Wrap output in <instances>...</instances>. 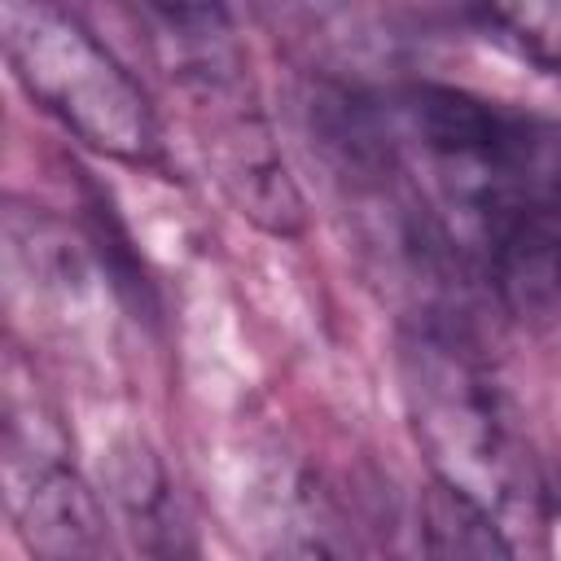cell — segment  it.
Instances as JSON below:
<instances>
[{"instance_id": "1", "label": "cell", "mask_w": 561, "mask_h": 561, "mask_svg": "<svg viewBox=\"0 0 561 561\" xmlns=\"http://www.w3.org/2000/svg\"><path fill=\"white\" fill-rule=\"evenodd\" d=\"M4 57L26 96L83 145L140 162L153 149V114L110 48L57 0H0Z\"/></svg>"}, {"instance_id": "2", "label": "cell", "mask_w": 561, "mask_h": 561, "mask_svg": "<svg viewBox=\"0 0 561 561\" xmlns=\"http://www.w3.org/2000/svg\"><path fill=\"white\" fill-rule=\"evenodd\" d=\"M408 403L434 478L469 491L495 517L539 500L535 465L482 368L443 337L408 346Z\"/></svg>"}, {"instance_id": "4", "label": "cell", "mask_w": 561, "mask_h": 561, "mask_svg": "<svg viewBox=\"0 0 561 561\" xmlns=\"http://www.w3.org/2000/svg\"><path fill=\"white\" fill-rule=\"evenodd\" d=\"M13 508L26 543L44 557H88L101 548L96 504L70 469H35L26 491H18Z\"/></svg>"}, {"instance_id": "6", "label": "cell", "mask_w": 561, "mask_h": 561, "mask_svg": "<svg viewBox=\"0 0 561 561\" xmlns=\"http://www.w3.org/2000/svg\"><path fill=\"white\" fill-rule=\"evenodd\" d=\"M465 13L522 61L561 75V0H460Z\"/></svg>"}, {"instance_id": "3", "label": "cell", "mask_w": 561, "mask_h": 561, "mask_svg": "<svg viewBox=\"0 0 561 561\" xmlns=\"http://www.w3.org/2000/svg\"><path fill=\"white\" fill-rule=\"evenodd\" d=\"M210 153H215L219 184L241 206V215H250L254 224L280 237H294L302 228V197L285 175V162L267 140V127L250 110L219 118L210 136Z\"/></svg>"}, {"instance_id": "5", "label": "cell", "mask_w": 561, "mask_h": 561, "mask_svg": "<svg viewBox=\"0 0 561 561\" xmlns=\"http://www.w3.org/2000/svg\"><path fill=\"white\" fill-rule=\"evenodd\" d=\"M421 535L430 557H513L500 517L443 478H434L421 495Z\"/></svg>"}]
</instances>
